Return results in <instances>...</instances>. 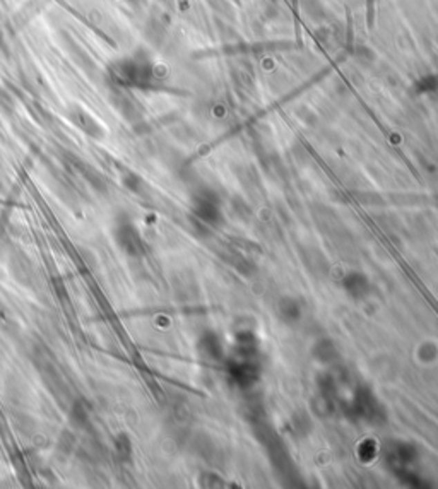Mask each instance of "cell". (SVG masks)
I'll return each mask as SVG.
<instances>
[{"label": "cell", "mask_w": 438, "mask_h": 489, "mask_svg": "<svg viewBox=\"0 0 438 489\" xmlns=\"http://www.w3.org/2000/svg\"><path fill=\"white\" fill-rule=\"evenodd\" d=\"M110 77L115 84L141 86L146 81L144 64L135 59H125L110 66Z\"/></svg>", "instance_id": "6da1fadb"}, {"label": "cell", "mask_w": 438, "mask_h": 489, "mask_svg": "<svg viewBox=\"0 0 438 489\" xmlns=\"http://www.w3.org/2000/svg\"><path fill=\"white\" fill-rule=\"evenodd\" d=\"M115 243L122 248L127 255L137 257L142 253V240L139 231L134 228L131 221H118L113 226Z\"/></svg>", "instance_id": "7a4b0ae2"}, {"label": "cell", "mask_w": 438, "mask_h": 489, "mask_svg": "<svg viewBox=\"0 0 438 489\" xmlns=\"http://www.w3.org/2000/svg\"><path fill=\"white\" fill-rule=\"evenodd\" d=\"M69 423L75 430L91 431V411L84 399H74L69 404Z\"/></svg>", "instance_id": "3957f363"}, {"label": "cell", "mask_w": 438, "mask_h": 489, "mask_svg": "<svg viewBox=\"0 0 438 489\" xmlns=\"http://www.w3.org/2000/svg\"><path fill=\"white\" fill-rule=\"evenodd\" d=\"M10 274L14 276V279L23 286H30L31 280L35 279V269L33 264L30 262V258L24 257L23 253H16L10 257Z\"/></svg>", "instance_id": "277c9868"}, {"label": "cell", "mask_w": 438, "mask_h": 489, "mask_svg": "<svg viewBox=\"0 0 438 489\" xmlns=\"http://www.w3.org/2000/svg\"><path fill=\"white\" fill-rule=\"evenodd\" d=\"M113 452L120 462H128L132 459V441L127 434L120 433L113 438Z\"/></svg>", "instance_id": "5b68a950"}, {"label": "cell", "mask_w": 438, "mask_h": 489, "mask_svg": "<svg viewBox=\"0 0 438 489\" xmlns=\"http://www.w3.org/2000/svg\"><path fill=\"white\" fill-rule=\"evenodd\" d=\"M75 450V437L74 433H70L69 430L62 431V434L57 440V452H59L62 457H69L73 455V452Z\"/></svg>", "instance_id": "8992f818"}, {"label": "cell", "mask_w": 438, "mask_h": 489, "mask_svg": "<svg viewBox=\"0 0 438 489\" xmlns=\"http://www.w3.org/2000/svg\"><path fill=\"white\" fill-rule=\"evenodd\" d=\"M77 124L81 125V128H84L89 135H93V137H96V135H102V128H99V125L96 124L91 117H88L84 111H81V113H79Z\"/></svg>", "instance_id": "52a82bcc"}]
</instances>
